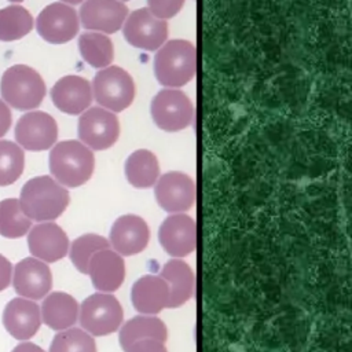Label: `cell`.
<instances>
[{
	"label": "cell",
	"instance_id": "1",
	"mask_svg": "<svg viewBox=\"0 0 352 352\" xmlns=\"http://www.w3.org/2000/svg\"><path fill=\"white\" fill-rule=\"evenodd\" d=\"M70 195L66 187L51 176H37L28 180L19 194L23 213L37 223L58 219L69 206Z\"/></svg>",
	"mask_w": 352,
	"mask_h": 352
},
{
	"label": "cell",
	"instance_id": "2",
	"mask_svg": "<svg viewBox=\"0 0 352 352\" xmlns=\"http://www.w3.org/2000/svg\"><path fill=\"white\" fill-rule=\"evenodd\" d=\"M52 177L63 187L76 188L87 183L95 169V155L80 140L55 143L48 157Z\"/></svg>",
	"mask_w": 352,
	"mask_h": 352
},
{
	"label": "cell",
	"instance_id": "3",
	"mask_svg": "<svg viewBox=\"0 0 352 352\" xmlns=\"http://www.w3.org/2000/svg\"><path fill=\"white\" fill-rule=\"evenodd\" d=\"M197 70L195 45L184 38L165 41L154 56V74L165 88H180L190 82Z\"/></svg>",
	"mask_w": 352,
	"mask_h": 352
},
{
	"label": "cell",
	"instance_id": "4",
	"mask_svg": "<svg viewBox=\"0 0 352 352\" xmlns=\"http://www.w3.org/2000/svg\"><path fill=\"white\" fill-rule=\"evenodd\" d=\"M45 92V82L40 73L26 65L8 67L0 80L1 99L15 110L26 111L37 109Z\"/></svg>",
	"mask_w": 352,
	"mask_h": 352
},
{
	"label": "cell",
	"instance_id": "5",
	"mask_svg": "<svg viewBox=\"0 0 352 352\" xmlns=\"http://www.w3.org/2000/svg\"><path fill=\"white\" fill-rule=\"evenodd\" d=\"M94 99L100 107L120 113L128 109L136 94L132 76L122 67L110 65L100 69L91 84Z\"/></svg>",
	"mask_w": 352,
	"mask_h": 352
},
{
	"label": "cell",
	"instance_id": "6",
	"mask_svg": "<svg viewBox=\"0 0 352 352\" xmlns=\"http://www.w3.org/2000/svg\"><path fill=\"white\" fill-rule=\"evenodd\" d=\"M122 319V307L111 293H94L80 305L78 320L82 330L91 336L100 337L117 331Z\"/></svg>",
	"mask_w": 352,
	"mask_h": 352
},
{
	"label": "cell",
	"instance_id": "7",
	"mask_svg": "<svg viewBox=\"0 0 352 352\" xmlns=\"http://www.w3.org/2000/svg\"><path fill=\"white\" fill-rule=\"evenodd\" d=\"M154 124L165 132H179L194 121V104L179 88L161 89L150 103Z\"/></svg>",
	"mask_w": 352,
	"mask_h": 352
},
{
	"label": "cell",
	"instance_id": "8",
	"mask_svg": "<svg viewBox=\"0 0 352 352\" xmlns=\"http://www.w3.org/2000/svg\"><path fill=\"white\" fill-rule=\"evenodd\" d=\"M78 138L91 150L110 148L120 138L116 113L100 106L88 107L78 118Z\"/></svg>",
	"mask_w": 352,
	"mask_h": 352
},
{
	"label": "cell",
	"instance_id": "9",
	"mask_svg": "<svg viewBox=\"0 0 352 352\" xmlns=\"http://www.w3.org/2000/svg\"><path fill=\"white\" fill-rule=\"evenodd\" d=\"M38 36L50 44H65L73 40L80 29L77 11L62 1L44 7L36 19Z\"/></svg>",
	"mask_w": 352,
	"mask_h": 352
},
{
	"label": "cell",
	"instance_id": "10",
	"mask_svg": "<svg viewBox=\"0 0 352 352\" xmlns=\"http://www.w3.org/2000/svg\"><path fill=\"white\" fill-rule=\"evenodd\" d=\"M122 33L132 47L154 51L168 38V22L157 18L147 7H143L128 14L122 25Z\"/></svg>",
	"mask_w": 352,
	"mask_h": 352
},
{
	"label": "cell",
	"instance_id": "11",
	"mask_svg": "<svg viewBox=\"0 0 352 352\" xmlns=\"http://www.w3.org/2000/svg\"><path fill=\"white\" fill-rule=\"evenodd\" d=\"M16 144L28 151H44L51 148L58 139V124L45 111H28L15 125Z\"/></svg>",
	"mask_w": 352,
	"mask_h": 352
},
{
	"label": "cell",
	"instance_id": "12",
	"mask_svg": "<svg viewBox=\"0 0 352 352\" xmlns=\"http://www.w3.org/2000/svg\"><path fill=\"white\" fill-rule=\"evenodd\" d=\"M158 205L168 213H184L195 202V183L192 177L180 170H170L158 177L154 184Z\"/></svg>",
	"mask_w": 352,
	"mask_h": 352
},
{
	"label": "cell",
	"instance_id": "13",
	"mask_svg": "<svg viewBox=\"0 0 352 352\" xmlns=\"http://www.w3.org/2000/svg\"><path fill=\"white\" fill-rule=\"evenodd\" d=\"M12 287L19 297L44 298L52 287V272L47 263L36 257H25L12 268Z\"/></svg>",
	"mask_w": 352,
	"mask_h": 352
},
{
	"label": "cell",
	"instance_id": "14",
	"mask_svg": "<svg viewBox=\"0 0 352 352\" xmlns=\"http://www.w3.org/2000/svg\"><path fill=\"white\" fill-rule=\"evenodd\" d=\"M158 241L173 258H183L195 250L197 226L186 213H172L160 226Z\"/></svg>",
	"mask_w": 352,
	"mask_h": 352
},
{
	"label": "cell",
	"instance_id": "15",
	"mask_svg": "<svg viewBox=\"0 0 352 352\" xmlns=\"http://www.w3.org/2000/svg\"><path fill=\"white\" fill-rule=\"evenodd\" d=\"M128 16V7L120 0H85L80 8V23L89 32L111 34Z\"/></svg>",
	"mask_w": 352,
	"mask_h": 352
},
{
	"label": "cell",
	"instance_id": "16",
	"mask_svg": "<svg viewBox=\"0 0 352 352\" xmlns=\"http://www.w3.org/2000/svg\"><path fill=\"white\" fill-rule=\"evenodd\" d=\"M70 241L66 232L54 221H43L28 232V248L33 257L44 263H55L69 252Z\"/></svg>",
	"mask_w": 352,
	"mask_h": 352
},
{
	"label": "cell",
	"instance_id": "17",
	"mask_svg": "<svg viewBox=\"0 0 352 352\" xmlns=\"http://www.w3.org/2000/svg\"><path fill=\"white\" fill-rule=\"evenodd\" d=\"M1 322L11 337L18 341H28L36 336L41 326L40 307L33 300L15 297L6 304Z\"/></svg>",
	"mask_w": 352,
	"mask_h": 352
},
{
	"label": "cell",
	"instance_id": "18",
	"mask_svg": "<svg viewBox=\"0 0 352 352\" xmlns=\"http://www.w3.org/2000/svg\"><path fill=\"white\" fill-rule=\"evenodd\" d=\"M150 241V228L138 214L120 216L110 228V245L120 256H135L146 249Z\"/></svg>",
	"mask_w": 352,
	"mask_h": 352
},
{
	"label": "cell",
	"instance_id": "19",
	"mask_svg": "<svg viewBox=\"0 0 352 352\" xmlns=\"http://www.w3.org/2000/svg\"><path fill=\"white\" fill-rule=\"evenodd\" d=\"M51 99L62 113L77 116L84 113L92 103V87L81 76L69 74L60 77L51 88Z\"/></svg>",
	"mask_w": 352,
	"mask_h": 352
},
{
	"label": "cell",
	"instance_id": "20",
	"mask_svg": "<svg viewBox=\"0 0 352 352\" xmlns=\"http://www.w3.org/2000/svg\"><path fill=\"white\" fill-rule=\"evenodd\" d=\"M87 275L98 292L113 293L125 279L124 258L110 248L99 250L91 257Z\"/></svg>",
	"mask_w": 352,
	"mask_h": 352
},
{
	"label": "cell",
	"instance_id": "21",
	"mask_svg": "<svg viewBox=\"0 0 352 352\" xmlns=\"http://www.w3.org/2000/svg\"><path fill=\"white\" fill-rule=\"evenodd\" d=\"M131 300L142 315H157L168 307L169 286L160 275H143L133 283Z\"/></svg>",
	"mask_w": 352,
	"mask_h": 352
},
{
	"label": "cell",
	"instance_id": "22",
	"mask_svg": "<svg viewBox=\"0 0 352 352\" xmlns=\"http://www.w3.org/2000/svg\"><path fill=\"white\" fill-rule=\"evenodd\" d=\"M78 311L77 300L65 292L48 293L40 307L41 322L56 331L72 327L78 319Z\"/></svg>",
	"mask_w": 352,
	"mask_h": 352
},
{
	"label": "cell",
	"instance_id": "23",
	"mask_svg": "<svg viewBox=\"0 0 352 352\" xmlns=\"http://www.w3.org/2000/svg\"><path fill=\"white\" fill-rule=\"evenodd\" d=\"M160 276L165 279L169 286V301L166 308H179L194 296V271L182 258H172L166 261Z\"/></svg>",
	"mask_w": 352,
	"mask_h": 352
},
{
	"label": "cell",
	"instance_id": "24",
	"mask_svg": "<svg viewBox=\"0 0 352 352\" xmlns=\"http://www.w3.org/2000/svg\"><path fill=\"white\" fill-rule=\"evenodd\" d=\"M125 176L135 188L153 187L161 176L157 155L147 148L135 150L125 161Z\"/></svg>",
	"mask_w": 352,
	"mask_h": 352
},
{
	"label": "cell",
	"instance_id": "25",
	"mask_svg": "<svg viewBox=\"0 0 352 352\" xmlns=\"http://www.w3.org/2000/svg\"><path fill=\"white\" fill-rule=\"evenodd\" d=\"M168 337L165 323L155 315H138L121 326L118 333L120 345L126 351L133 342L144 338H154L165 342Z\"/></svg>",
	"mask_w": 352,
	"mask_h": 352
},
{
	"label": "cell",
	"instance_id": "26",
	"mask_svg": "<svg viewBox=\"0 0 352 352\" xmlns=\"http://www.w3.org/2000/svg\"><path fill=\"white\" fill-rule=\"evenodd\" d=\"M78 50L82 59L95 69L111 65L114 59V45L107 34L87 32L78 37Z\"/></svg>",
	"mask_w": 352,
	"mask_h": 352
},
{
	"label": "cell",
	"instance_id": "27",
	"mask_svg": "<svg viewBox=\"0 0 352 352\" xmlns=\"http://www.w3.org/2000/svg\"><path fill=\"white\" fill-rule=\"evenodd\" d=\"M33 16L22 6L14 4L0 8V41H15L33 29Z\"/></svg>",
	"mask_w": 352,
	"mask_h": 352
},
{
	"label": "cell",
	"instance_id": "28",
	"mask_svg": "<svg viewBox=\"0 0 352 352\" xmlns=\"http://www.w3.org/2000/svg\"><path fill=\"white\" fill-rule=\"evenodd\" d=\"M32 228V220L23 213L18 198L0 201V235L15 239L26 235Z\"/></svg>",
	"mask_w": 352,
	"mask_h": 352
},
{
	"label": "cell",
	"instance_id": "29",
	"mask_svg": "<svg viewBox=\"0 0 352 352\" xmlns=\"http://www.w3.org/2000/svg\"><path fill=\"white\" fill-rule=\"evenodd\" d=\"M107 248H110V242L104 236L98 234H84L69 245L67 254L76 270L81 274H87L91 257L96 252Z\"/></svg>",
	"mask_w": 352,
	"mask_h": 352
},
{
	"label": "cell",
	"instance_id": "30",
	"mask_svg": "<svg viewBox=\"0 0 352 352\" xmlns=\"http://www.w3.org/2000/svg\"><path fill=\"white\" fill-rule=\"evenodd\" d=\"M25 168L22 147L11 140H0V187L15 183Z\"/></svg>",
	"mask_w": 352,
	"mask_h": 352
},
{
	"label": "cell",
	"instance_id": "31",
	"mask_svg": "<svg viewBox=\"0 0 352 352\" xmlns=\"http://www.w3.org/2000/svg\"><path fill=\"white\" fill-rule=\"evenodd\" d=\"M48 352H96V344L85 330L69 327L54 336Z\"/></svg>",
	"mask_w": 352,
	"mask_h": 352
},
{
	"label": "cell",
	"instance_id": "32",
	"mask_svg": "<svg viewBox=\"0 0 352 352\" xmlns=\"http://www.w3.org/2000/svg\"><path fill=\"white\" fill-rule=\"evenodd\" d=\"M186 0H147V8L160 19H169L179 14Z\"/></svg>",
	"mask_w": 352,
	"mask_h": 352
},
{
	"label": "cell",
	"instance_id": "33",
	"mask_svg": "<svg viewBox=\"0 0 352 352\" xmlns=\"http://www.w3.org/2000/svg\"><path fill=\"white\" fill-rule=\"evenodd\" d=\"M125 352H168L165 342L154 340V338H144L133 342Z\"/></svg>",
	"mask_w": 352,
	"mask_h": 352
},
{
	"label": "cell",
	"instance_id": "34",
	"mask_svg": "<svg viewBox=\"0 0 352 352\" xmlns=\"http://www.w3.org/2000/svg\"><path fill=\"white\" fill-rule=\"evenodd\" d=\"M11 278H12V264L6 256L0 254V292L6 290L10 286Z\"/></svg>",
	"mask_w": 352,
	"mask_h": 352
},
{
	"label": "cell",
	"instance_id": "35",
	"mask_svg": "<svg viewBox=\"0 0 352 352\" xmlns=\"http://www.w3.org/2000/svg\"><path fill=\"white\" fill-rule=\"evenodd\" d=\"M11 122H12L11 110H10L8 104L6 102H3V99H0V139L8 132Z\"/></svg>",
	"mask_w": 352,
	"mask_h": 352
},
{
	"label": "cell",
	"instance_id": "36",
	"mask_svg": "<svg viewBox=\"0 0 352 352\" xmlns=\"http://www.w3.org/2000/svg\"><path fill=\"white\" fill-rule=\"evenodd\" d=\"M11 352H45V351L37 344H33L30 341H22L16 346H14Z\"/></svg>",
	"mask_w": 352,
	"mask_h": 352
},
{
	"label": "cell",
	"instance_id": "37",
	"mask_svg": "<svg viewBox=\"0 0 352 352\" xmlns=\"http://www.w3.org/2000/svg\"><path fill=\"white\" fill-rule=\"evenodd\" d=\"M60 1L65 3V4L73 6V4H80V3H82V1H85V0H60Z\"/></svg>",
	"mask_w": 352,
	"mask_h": 352
},
{
	"label": "cell",
	"instance_id": "38",
	"mask_svg": "<svg viewBox=\"0 0 352 352\" xmlns=\"http://www.w3.org/2000/svg\"><path fill=\"white\" fill-rule=\"evenodd\" d=\"M8 1H12V3H21V1H23V0H8Z\"/></svg>",
	"mask_w": 352,
	"mask_h": 352
},
{
	"label": "cell",
	"instance_id": "39",
	"mask_svg": "<svg viewBox=\"0 0 352 352\" xmlns=\"http://www.w3.org/2000/svg\"><path fill=\"white\" fill-rule=\"evenodd\" d=\"M120 1H122V3H124V1H128V0H120Z\"/></svg>",
	"mask_w": 352,
	"mask_h": 352
}]
</instances>
